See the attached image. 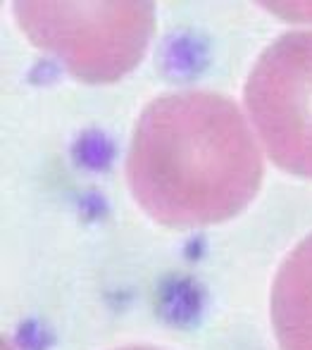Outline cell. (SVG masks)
Listing matches in <instances>:
<instances>
[{"label":"cell","mask_w":312,"mask_h":350,"mask_svg":"<svg viewBox=\"0 0 312 350\" xmlns=\"http://www.w3.org/2000/svg\"><path fill=\"white\" fill-rule=\"evenodd\" d=\"M272 322L281 350H312V236L291 250L276 274Z\"/></svg>","instance_id":"4"},{"label":"cell","mask_w":312,"mask_h":350,"mask_svg":"<svg viewBox=\"0 0 312 350\" xmlns=\"http://www.w3.org/2000/svg\"><path fill=\"white\" fill-rule=\"evenodd\" d=\"M127 181L155 221L196 229L248 208L262 181V157L229 98L188 88L155 98L141 112Z\"/></svg>","instance_id":"1"},{"label":"cell","mask_w":312,"mask_h":350,"mask_svg":"<svg viewBox=\"0 0 312 350\" xmlns=\"http://www.w3.org/2000/svg\"><path fill=\"white\" fill-rule=\"evenodd\" d=\"M14 17L38 48L74 77L107 83L141 62L155 29L151 3H14Z\"/></svg>","instance_id":"2"},{"label":"cell","mask_w":312,"mask_h":350,"mask_svg":"<svg viewBox=\"0 0 312 350\" xmlns=\"http://www.w3.org/2000/svg\"><path fill=\"white\" fill-rule=\"evenodd\" d=\"M246 105L272 162L312 179V31L286 33L257 57Z\"/></svg>","instance_id":"3"},{"label":"cell","mask_w":312,"mask_h":350,"mask_svg":"<svg viewBox=\"0 0 312 350\" xmlns=\"http://www.w3.org/2000/svg\"><path fill=\"white\" fill-rule=\"evenodd\" d=\"M122 350H153V348H122Z\"/></svg>","instance_id":"5"}]
</instances>
